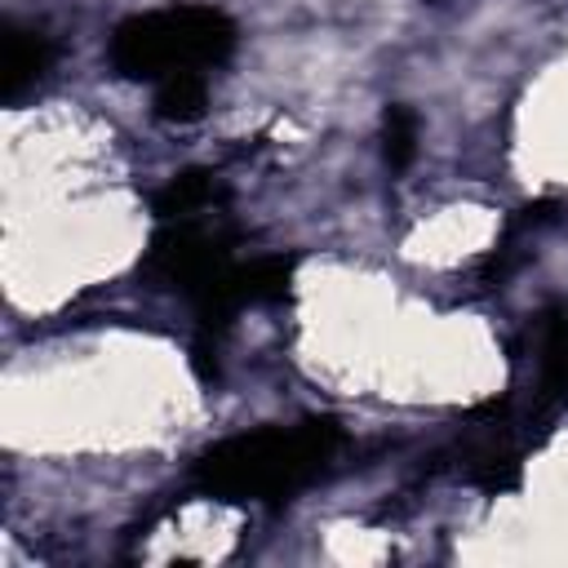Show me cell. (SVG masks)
I'll use <instances>...</instances> for the list:
<instances>
[{
	"label": "cell",
	"mask_w": 568,
	"mask_h": 568,
	"mask_svg": "<svg viewBox=\"0 0 568 568\" xmlns=\"http://www.w3.org/2000/svg\"><path fill=\"white\" fill-rule=\"evenodd\" d=\"M337 448V426H266L213 444L195 462V479L217 497H284L306 484Z\"/></svg>",
	"instance_id": "6da1fadb"
},
{
	"label": "cell",
	"mask_w": 568,
	"mask_h": 568,
	"mask_svg": "<svg viewBox=\"0 0 568 568\" xmlns=\"http://www.w3.org/2000/svg\"><path fill=\"white\" fill-rule=\"evenodd\" d=\"M235 49V27L213 4H169L133 13L111 36V67L129 80L164 84L173 75H209Z\"/></svg>",
	"instance_id": "7a4b0ae2"
},
{
	"label": "cell",
	"mask_w": 568,
	"mask_h": 568,
	"mask_svg": "<svg viewBox=\"0 0 568 568\" xmlns=\"http://www.w3.org/2000/svg\"><path fill=\"white\" fill-rule=\"evenodd\" d=\"M53 44L40 31L27 27H9L4 36V98H18L27 84H36V75L49 67Z\"/></svg>",
	"instance_id": "3957f363"
},
{
	"label": "cell",
	"mask_w": 568,
	"mask_h": 568,
	"mask_svg": "<svg viewBox=\"0 0 568 568\" xmlns=\"http://www.w3.org/2000/svg\"><path fill=\"white\" fill-rule=\"evenodd\" d=\"M155 111L164 120H195L204 111V75H173L155 84Z\"/></svg>",
	"instance_id": "277c9868"
},
{
	"label": "cell",
	"mask_w": 568,
	"mask_h": 568,
	"mask_svg": "<svg viewBox=\"0 0 568 568\" xmlns=\"http://www.w3.org/2000/svg\"><path fill=\"white\" fill-rule=\"evenodd\" d=\"M413 155H417V120H413V111L390 106V115H386V160H390V169H408Z\"/></svg>",
	"instance_id": "5b68a950"
}]
</instances>
